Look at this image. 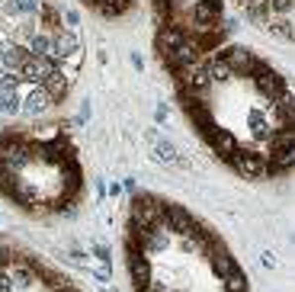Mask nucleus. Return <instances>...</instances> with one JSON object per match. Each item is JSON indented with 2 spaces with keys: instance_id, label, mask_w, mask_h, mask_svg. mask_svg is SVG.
Here are the masks:
<instances>
[{
  "instance_id": "7ed1b4c3",
  "label": "nucleus",
  "mask_w": 295,
  "mask_h": 292,
  "mask_svg": "<svg viewBox=\"0 0 295 292\" xmlns=\"http://www.w3.org/2000/svg\"><path fill=\"white\" fill-rule=\"evenodd\" d=\"M157 158H161V161H167V164H174V161H177V164H186V161H180V158H177V151H174V145H170V141H157Z\"/></svg>"
},
{
  "instance_id": "f257e3e1",
  "label": "nucleus",
  "mask_w": 295,
  "mask_h": 292,
  "mask_svg": "<svg viewBox=\"0 0 295 292\" xmlns=\"http://www.w3.org/2000/svg\"><path fill=\"white\" fill-rule=\"evenodd\" d=\"M26 87H29V90H26V97H19V113H26V116H42L52 106L49 93H45L42 87H32V84H26Z\"/></svg>"
},
{
  "instance_id": "f03ea898",
  "label": "nucleus",
  "mask_w": 295,
  "mask_h": 292,
  "mask_svg": "<svg viewBox=\"0 0 295 292\" xmlns=\"http://www.w3.org/2000/svg\"><path fill=\"white\" fill-rule=\"evenodd\" d=\"M19 113V97L10 90H0V116H16Z\"/></svg>"
},
{
  "instance_id": "20e7f679",
  "label": "nucleus",
  "mask_w": 295,
  "mask_h": 292,
  "mask_svg": "<svg viewBox=\"0 0 295 292\" xmlns=\"http://www.w3.org/2000/svg\"><path fill=\"white\" fill-rule=\"evenodd\" d=\"M64 16H67V26H71V29H74V26H77V23H80V16H77V10H67V13H64Z\"/></svg>"
}]
</instances>
